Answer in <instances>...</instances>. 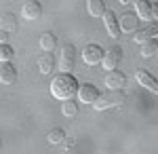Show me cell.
I'll use <instances>...</instances> for the list:
<instances>
[{"mask_svg":"<svg viewBox=\"0 0 158 154\" xmlns=\"http://www.w3.org/2000/svg\"><path fill=\"white\" fill-rule=\"evenodd\" d=\"M78 91V83H76V78H74L70 72H61L57 74L55 78H53V83H51V93L53 97H57V99H72L74 95Z\"/></svg>","mask_w":158,"mask_h":154,"instance_id":"1","label":"cell"},{"mask_svg":"<svg viewBox=\"0 0 158 154\" xmlns=\"http://www.w3.org/2000/svg\"><path fill=\"white\" fill-rule=\"evenodd\" d=\"M120 104H124V93H122L120 89H110V93L101 95L99 93V97L95 99V104H93V108L95 110H108V108H114V106H120Z\"/></svg>","mask_w":158,"mask_h":154,"instance_id":"2","label":"cell"},{"mask_svg":"<svg viewBox=\"0 0 158 154\" xmlns=\"http://www.w3.org/2000/svg\"><path fill=\"white\" fill-rule=\"evenodd\" d=\"M76 97L80 104H95V99L99 97V89L91 83L78 84V91H76Z\"/></svg>","mask_w":158,"mask_h":154,"instance_id":"3","label":"cell"},{"mask_svg":"<svg viewBox=\"0 0 158 154\" xmlns=\"http://www.w3.org/2000/svg\"><path fill=\"white\" fill-rule=\"evenodd\" d=\"M74 61H76V51L72 45H63L59 55V70L61 72H70L74 70Z\"/></svg>","mask_w":158,"mask_h":154,"instance_id":"4","label":"cell"},{"mask_svg":"<svg viewBox=\"0 0 158 154\" xmlns=\"http://www.w3.org/2000/svg\"><path fill=\"white\" fill-rule=\"evenodd\" d=\"M120 57H122L120 47H112V49H108V51L103 53V57H101V66H103L106 70H114V68H118Z\"/></svg>","mask_w":158,"mask_h":154,"instance_id":"5","label":"cell"},{"mask_svg":"<svg viewBox=\"0 0 158 154\" xmlns=\"http://www.w3.org/2000/svg\"><path fill=\"white\" fill-rule=\"evenodd\" d=\"M40 15H42V4H40V0H27L23 4V9H21V17H23V19H30V21L40 19Z\"/></svg>","mask_w":158,"mask_h":154,"instance_id":"6","label":"cell"},{"mask_svg":"<svg viewBox=\"0 0 158 154\" xmlns=\"http://www.w3.org/2000/svg\"><path fill=\"white\" fill-rule=\"evenodd\" d=\"M103 83H106V87L112 89V91H114V89H122L124 83H127V76H124V72H120V70H116V68H114V70H108Z\"/></svg>","mask_w":158,"mask_h":154,"instance_id":"7","label":"cell"},{"mask_svg":"<svg viewBox=\"0 0 158 154\" xmlns=\"http://www.w3.org/2000/svg\"><path fill=\"white\" fill-rule=\"evenodd\" d=\"M103 57V51L99 45H86L85 51H82V59H85L86 66H97Z\"/></svg>","mask_w":158,"mask_h":154,"instance_id":"8","label":"cell"},{"mask_svg":"<svg viewBox=\"0 0 158 154\" xmlns=\"http://www.w3.org/2000/svg\"><path fill=\"white\" fill-rule=\"evenodd\" d=\"M103 24H106V28H108V34L112 36V38H118V34H120V28H118V17H116V13L114 11H103Z\"/></svg>","mask_w":158,"mask_h":154,"instance_id":"9","label":"cell"},{"mask_svg":"<svg viewBox=\"0 0 158 154\" xmlns=\"http://www.w3.org/2000/svg\"><path fill=\"white\" fill-rule=\"evenodd\" d=\"M135 78H137V83L141 84V87H146L148 91H152V93H158V83L156 78L146 70H137L135 72Z\"/></svg>","mask_w":158,"mask_h":154,"instance_id":"10","label":"cell"},{"mask_svg":"<svg viewBox=\"0 0 158 154\" xmlns=\"http://www.w3.org/2000/svg\"><path fill=\"white\" fill-rule=\"evenodd\" d=\"M137 25H139V17H137L135 13H124L120 19H118V28H120V32H135Z\"/></svg>","mask_w":158,"mask_h":154,"instance_id":"11","label":"cell"},{"mask_svg":"<svg viewBox=\"0 0 158 154\" xmlns=\"http://www.w3.org/2000/svg\"><path fill=\"white\" fill-rule=\"evenodd\" d=\"M15 78H17V70L11 66V61H0V83L13 84Z\"/></svg>","mask_w":158,"mask_h":154,"instance_id":"12","label":"cell"},{"mask_svg":"<svg viewBox=\"0 0 158 154\" xmlns=\"http://www.w3.org/2000/svg\"><path fill=\"white\" fill-rule=\"evenodd\" d=\"M55 68V57H53V51H47L38 57V70L42 74H51Z\"/></svg>","mask_w":158,"mask_h":154,"instance_id":"13","label":"cell"},{"mask_svg":"<svg viewBox=\"0 0 158 154\" xmlns=\"http://www.w3.org/2000/svg\"><path fill=\"white\" fill-rule=\"evenodd\" d=\"M0 30L6 32V34L17 32V17H15L13 13H2V15H0Z\"/></svg>","mask_w":158,"mask_h":154,"instance_id":"14","label":"cell"},{"mask_svg":"<svg viewBox=\"0 0 158 154\" xmlns=\"http://www.w3.org/2000/svg\"><path fill=\"white\" fill-rule=\"evenodd\" d=\"M133 4H135V15L139 19H152V15H150L152 2L150 0H133Z\"/></svg>","mask_w":158,"mask_h":154,"instance_id":"15","label":"cell"},{"mask_svg":"<svg viewBox=\"0 0 158 154\" xmlns=\"http://www.w3.org/2000/svg\"><path fill=\"white\" fill-rule=\"evenodd\" d=\"M156 36V25L152 24V28H146V30H135V36H133V42L137 45H141V42H146L150 38H154Z\"/></svg>","mask_w":158,"mask_h":154,"instance_id":"16","label":"cell"},{"mask_svg":"<svg viewBox=\"0 0 158 154\" xmlns=\"http://www.w3.org/2000/svg\"><path fill=\"white\" fill-rule=\"evenodd\" d=\"M55 47H57V36L53 32H44L40 36V49L42 51H53Z\"/></svg>","mask_w":158,"mask_h":154,"instance_id":"17","label":"cell"},{"mask_svg":"<svg viewBox=\"0 0 158 154\" xmlns=\"http://www.w3.org/2000/svg\"><path fill=\"white\" fill-rule=\"evenodd\" d=\"M86 9L91 17H101L106 11V4H103V0H86Z\"/></svg>","mask_w":158,"mask_h":154,"instance_id":"18","label":"cell"},{"mask_svg":"<svg viewBox=\"0 0 158 154\" xmlns=\"http://www.w3.org/2000/svg\"><path fill=\"white\" fill-rule=\"evenodd\" d=\"M156 53H158L156 38H150V40H146V42H141V55H143V57H154Z\"/></svg>","mask_w":158,"mask_h":154,"instance_id":"19","label":"cell"},{"mask_svg":"<svg viewBox=\"0 0 158 154\" xmlns=\"http://www.w3.org/2000/svg\"><path fill=\"white\" fill-rule=\"evenodd\" d=\"M61 112H63L65 116H76V114H78V104L72 101V99H63V104H61Z\"/></svg>","mask_w":158,"mask_h":154,"instance_id":"20","label":"cell"},{"mask_svg":"<svg viewBox=\"0 0 158 154\" xmlns=\"http://www.w3.org/2000/svg\"><path fill=\"white\" fill-rule=\"evenodd\" d=\"M63 137H65V131L63 129H51L49 131V135H47V139H49V143H53V146H57V143L63 142Z\"/></svg>","mask_w":158,"mask_h":154,"instance_id":"21","label":"cell"},{"mask_svg":"<svg viewBox=\"0 0 158 154\" xmlns=\"http://www.w3.org/2000/svg\"><path fill=\"white\" fill-rule=\"evenodd\" d=\"M13 55H15L13 47H9L6 42H4V45H0V61H11Z\"/></svg>","mask_w":158,"mask_h":154,"instance_id":"22","label":"cell"},{"mask_svg":"<svg viewBox=\"0 0 158 154\" xmlns=\"http://www.w3.org/2000/svg\"><path fill=\"white\" fill-rule=\"evenodd\" d=\"M6 40H9V34H6V32H2V30H0V45H4V42H6Z\"/></svg>","mask_w":158,"mask_h":154,"instance_id":"23","label":"cell"},{"mask_svg":"<svg viewBox=\"0 0 158 154\" xmlns=\"http://www.w3.org/2000/svg\"><path fill=\"white\" fill-rule=\"evenodd\" d=\"M150 15H152V19H156V17H158V6H156V4H152V11H150Z\"/></svg>","mask_w":158,"mask_h":154,"instance_id":"24","label":"cell"},{"mask_svg":"<svg viewBox=\"0 0 158 154\" xmlns=\"http://www.w3.org/2000/svg\"><path fill=\"white\" fill-rule=\"evenodd\" d=\"M118 2H120V4H131L133 0H118Z\"/></svg>","mask_w":158,"mask_h":154,"instance_id":"25","label":"cell"},{"mask_svg":"<svg viewBox=\"0 0 158 154\" xmlns=\"http://www.w3.org/2000/svg\"><path fill=\"white\" fill-rule=\"evenodd\" d=\"M0 146H2V143H0Z\"/></svg>","mask_w":158,"mask_h":154,"instance_id":"26","label":"cell"}]
</instances>
